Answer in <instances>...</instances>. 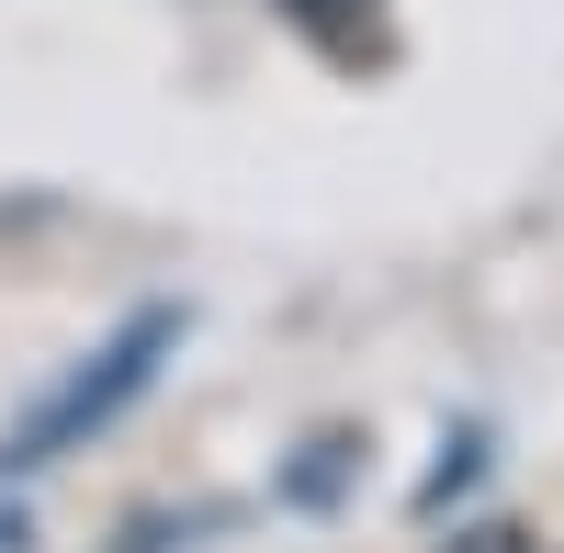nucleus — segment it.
<instances>
[{"label": "nucleus", "instance_id": "nucleus-1", "mask_svg": "<svg viewBox=\"0 0 564 553\" xmlns=\"http://www.w3.org/2000/svg\"><path fill=\"white\" fill-rule=\"evenodd\" d=\"M170 339H181V316H170V305H135L124 328H113V339H102L57 395H45L34 419L12 430V452H0V464H12V475H45V464H57V452H79L90 430H113L124 406L159 384V350H170Z\"/></svg>", "mask_w": 564, "mask_h": 553}]
</instances>
